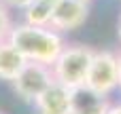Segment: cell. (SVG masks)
<instances>
[{
    "instance_id": "6da1fadb",
    "label": "cell",
    "mask_w": 121,
    "mask_h": 114,
    "mask_svg": "<svg viewBox=\"0 0 121 114\" xmlns=\"http://www.w3.org/2000/svg\"><path fill=\"white\" fill-rule=\"evenodd\" d=\"M9 40L28 61H38L47 66H51L66 47L60 32H55L53 28L32 25V23L13 25Z\"/></svg>"
},
{
    "instance_id": "7a4b0ae2",
    "label": "cell",
    "mask_w": 121,
    "mask_h": 114,
    "mask_svg": "<svg viewBox=\"0 0 121 114\" xmlns=\"http://www.w3.org/2000/svg\"><path fill=\"white\" fill-rule=\"evenodd\" d=\"M94 49L83 47V44H66L62 53L55 57L51 63V72L55 83L68 87V89H79L87 80V72L94 59Z\"/></svg>"
},
{
    "instance_id": "3957f363",
    "label": "cell",
    "mask_w": 121,
    "mask_h": 114,
    "mask_svg": "<svg viewBox=\"0 0 121 114\" xmlns=\"http://www.w3.org/2000/svg\"><path fill=\"white\" fill-rule=\"evenodd\" d=\"M85 87L100 95H111L119 89V55L111 51H96Z\"/></svg>"
},
{
    "instance_id": "277c9868",
    "label": "cell",
    "mask_w": 121,
    "mask_h": 114,
    "mask_svg": "<svg viewBox=\"0 0 121 114\" xmlns=\"http://www.w3.org/2000/svg\"><path fill=\"white\" fill-rule=\"evenodd\" d=\"M53 83L55 78H53L51 66L38 63V61H26V66L13 78V89L23 102L34 104Z\"/></svg>"
},
{
    "instance_id": "5b68a950",
    "label": "cell",
    "mask_w": 121,
    "mask_h": 114,
    "mask_svg": "<svg viewBox=\"0 0 121 114\" xmlns=\"http://www.w3.org/2000/svg\"><path fill=\"white\" fill-rule=\"evenodd\" d=\"M87 13H89V6L83 0H57L49 28H53L60 34L74 32L85 23Z\"/></svg>"
},
{
    "instance_id": "8992f818",
    "label": "cell",
    "mask_w": 121,
    "mask_h": 114,
    "mask_svg": "<svg viewBox=\"0 0 121 114\" xmlns=\"http://www.w3.org/2000/svg\"><path fill=\"white\" fill-rule=\"evenodd\" d=\"M36 114H72V89L53 83L36 102Z\"/></svg>"
},
{
    "instance_id": "52a82bcc",
    "label": "cell",
    "mask_w": 121,
    "mask_h": 114,
    "mask_svg": "<svg viewBox=\"0 0 121 114\" xmlns=\"http://www.w3.org/2000/svg\"><path fill=\"white\" fill-rule=\"evenodd\" d=\"M108 108V95H100L85 85L72 89V114H106Z\"/></svg>"
},
{
    "instance_id": "ba28073f",
    "label": "cell",
    "mask_w": 121,
    "mask_h": 114,
    "mask_svg": "<svg viewBox=\"0 0 121 114\" xmlns=\"http://www.w3.org/2000/svg\"><path fill=\"white\" fill-rule=\"evenodd\" d=\"M26 57L11 44V40L0 42V80L13 83V78L19 74V70L26 66Z\"/></svg>"
},
{
    "instance_id": "9c48e42d",
    "label": "cell",
    "mask_w": 121,
    "mask_h": 114,
    "mask_svg": "<svg viewBox=\"0 0 121 114\" xmlns=\"http://www.w3.org/2000/svg\"><path fill=\"white\" fill-rule=\"evenodd\" d=\"M55 2L57 0H32L26 8H23V19L26 23L32 25H51V17L55 11Z\"/></svg>"
},
{
    "instance_id": "30bf717a",
    "label": "cell",
    "mask_w": 121,
    "mask_h": 114,
    "mask_svg": "<svg viewBox=\"0 0 121 114\" xmlns=\"http://www.w3.org/2000/svg\"><path fill=\"white\" fill-rule=\"evenodd\" d=\"M11 30H13V23H11L9 11H6V6H4V4H0V42L9 40Z\"/></svg>"
},
{
    "instance_id": "8fae6325",
    "label": "cell",
    "mask_w": 121,
    "mask_h": 114,
    "mask_svg": "<svg viewBox=\"0 0 121 114\" xmlns=\"http://www.w3.org/2000/svg\"><path fill=\"white\" fill-rule=\"evenodd\" d=\"M32 0H0V4H4L6 8H26L28 4H30Z\"/></svg>"
},
{
    "instance_id": "7c38bea8",
    "label": "cell",
    "mask_w": 121,
    "mask_h": 114,
    "mask_svg": "<svg viewBox=\"0 0 121 114\" xmlns=\"http://www.w3.org/2000/svg\"><path fill=\"white\" fill-rule=\"evenodd\" d=\"M106 114H121V104H111V108H108Z\"/></svg>"
},
{
    "instance_id": "4fadbf2b",
    "label": "cell",
    "mask_w": 121,
    "mask_h": 114,
    "mask_svg": "<svg viewBox=\"0 0 121 114\" xmlns=\"http://www.w3.org/2000/svg\"><path fill=\"white\" fill-rule=\"evenodd\" d=\"M117 36H119V40H121V17H119V23H117Z\"/></svg>"
},
{
    "instance_id": "5bb4252c",
    "label": "cell",
    "mask_w": 121,
    "mask_h": 114,
    "mask_svg": "<svg viewBox=\"0 0 121 114\" xmlns=\"http://www.w3.org/2000/svg\"><path fill=\"white\" fill-rule=\"evenodd\" d=\"M119 89H121V53H119Z\"/></svg>"
},
{
    "instance_id": "9a60e30c",
    "label": "cell",
    "mask_w": 121,
    "mask_h": 114,
    "mask_svg": "<svg viewBox=\"0 0 121 114\" xmlns=\"http://www.w3.org/2000/svg\"><path fill=\"white\" fill-rule=\"evenodd\" d=\"M83 2H89V0H83Z\"/></svg>"
},
{
    "instance_id": "2e32d148",
    "label": "cell",
    "mask_w": 121,
    "mask_h": 114,
    "mask_svg": "<svg viewBox=\"0 0 121 114\" xmlns=\"http://www.w3.org/2000/svg\"><path fill=\"white\" fill-rule=\"evenodd\" d=\"M0 114H4V112H2V110H0Z\"/></svg>"
}]
</instances>
